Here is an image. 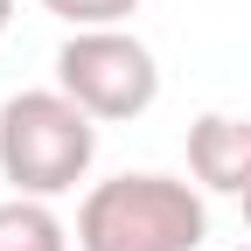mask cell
<instances>
[{
    "label": "cell",
    "instance_id": "cell-7",
    "mask_svg": "<svg viewBox=\"0 0 251 251\" xmlns=\"http://www.w3.org/2000/svg\"><path fill=\"white\" fill-rule=\"evenodd\" d=\"M7 21H14V0H0V35H7Z\"/></svg>",
    "mask_w": 251,
    "mask_h": 251
},
{
    "label": "cell",
    "instance_id": "cell-1",
    "mask_svg": "<svg viewBox=\"0 0 251 251\" xmlns=\"http://www.w3.org/2000/svg\"><path fill=\"white\" fill-rule=\"evenodd\" d=\"M98 161V119L70 91H14L0 105V175L14 196H70Z\"/></svg>",
    "mask_w": 251,
    "mask_h": 251
},
{
    "label": "cell",
    "instance_id": "cell-4",
    "mask_svg": "<svg viewBox=\"0 0 251 251\" xmlns=\"http://www.w3.org/2000/svg\"><path fill=\"white\" fill-rule=\"evenodd\" d=\"M188 175L216 196H251V112H202L188 126Z\"/></svg>",
    "mask_w": 251,
    "mask_h": 251
},
{
    "label": "cell",
    "instance_id": "cell-2",
    "mask_svg": "<svg viewBox=\"0 0 251 251\" xmlns=\"http://www.w3.org/2000/svg\"><path fill=\"white\" fill-rule=\"evenodd\" d=\"M209 209L175 175H112L77 209V251H196Z\"/></svg>",
    "mask_w": 251,
    "mask_h": 251
},
{
    "label": "cell",
    "instance_id": "cell-5",
    "mask_svg": "<svg viewBox=\"0 0 251 251\" xmlns=\"http://www.w3.org/2000/svg\"><path fill=\"white\" fill-rule=\"evenodd\" d=\"M0 251H70V230L42 196H7L0 202Z\"/></svg>",
    "mask_w": 251,
    "mask_h": 251
},
{
    "label": "cell",
    "instance_id": "cell-9",
    "mask_svg": "<svg viewBox=\"0 0 251 251\" xmlns=\"http://www.w3.org/2000/svg\"><path fill=\"white\" fill-rule=\"evenodd\" d=\"M244 251H251V244H244Z\"/></svg>",
    "mask_w": 251,
    "mask_h": 251
},
{
    "label": "cell",
    "instance_id": "cell-3",
    "mask_svg": "<svg viewBox=\"0 0 251 251\" xmlns=\"http://www.w3.org/2000/svg\"><path fill=\"white\" fill-rule=\"evenodd\" d=\"M56 91L91 112V119H140L161 98V63L140 35L126 28H70V42L56 49Z\"/></svg>",
    "mask_w": 251,
    "mask_h": 251
},
{
    "label": "cell",
    "instance_id": "cell-8",
    "mask_svg": "<svg viewBox=\"0 0 251 251\" xmlns=\"http://www.w3.org/2000/svg\"><path fill=\"white\" fill-rule=\"evenodd\" d=\"M244 224H251V196H244Z\"/></svg>",
    "mask_w": 251,
    "mask_h": 251
},
{
    "label": "cell",
    "instance_id": "cell-6",
    "mask_svg": "<svg viewBox=\"0 0 251 251\" xmlns=\"http://www.w3.org/2000/svg\"><path fill=\"white\" fill-rule=\"evenodd\" d=\"M42 7H49L56 21H70V28H119L140 0H42Z\"/></svg>",
    "mask_w": 251,
    "mask_h": 251
}]
</instances>
